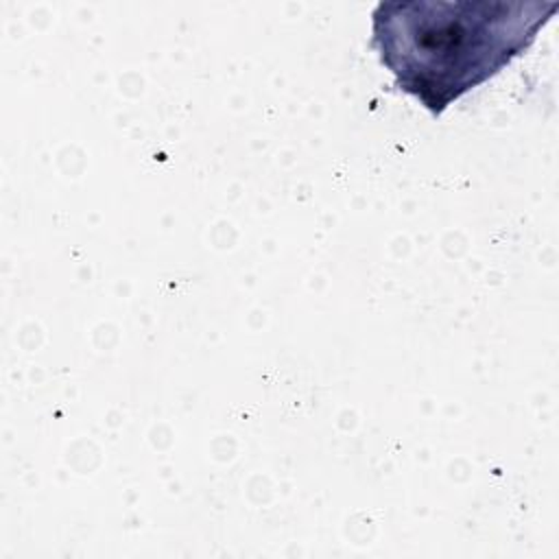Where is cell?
I'll return each instance as SVG.
<instances>
[{
	"label": "cell",
	"mask_w": 559,
	"mask_h": 559,
	"mask_svg": "<svg viewBox=\"0 0 559 559\" xmlns=\"http://www.w3.org/2000/svg\"><path fill=\"white\" fill-rule=\"evenodd\" d=\"M557 9L539 0H380L369 46L395 87L437 118L522 57Z\"/></svg>",
	"instance_id": "6da1fadb"
}]
</instances>
